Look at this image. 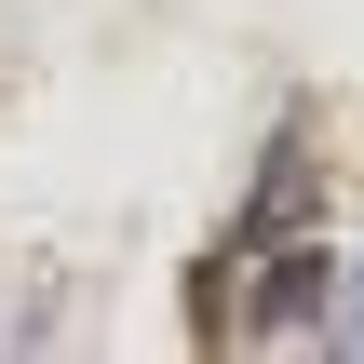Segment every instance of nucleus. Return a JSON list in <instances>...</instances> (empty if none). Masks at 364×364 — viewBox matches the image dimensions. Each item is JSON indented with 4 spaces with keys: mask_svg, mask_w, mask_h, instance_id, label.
Here are the masks:
<instances>
[{
    "mask_svg": "<svg viewBox=\"0 0 364 364\" xmlns=\"http://www.w3.org/2000/svg\"><path fill=\"white\" fill-rule=\"evenodd\" d=\"M311 311H324V257H311V243H270V257H257V311H230L216 338H297Z\"/></svg>",
    "mask_w": 364,
    "mask_h": 364,
    "instance_id": "f257e3e1",
    "label": "nucleus"
},
{
    "mask_svg": "<svg viewBox=\"0 0 364 364\" xmlns=\"http://www.w3.org/2000/svg\"><path fill=\"white\" fill-rule=\"evenodd\" d=\"M338 338H351V351H364V284H351V311H338Z\"/></svg>",
    "mask_w": 364,
    "mask_h": 364,
    "instance_id": "f03ea898",
    "label": "nucleus"
}]
</instances>
